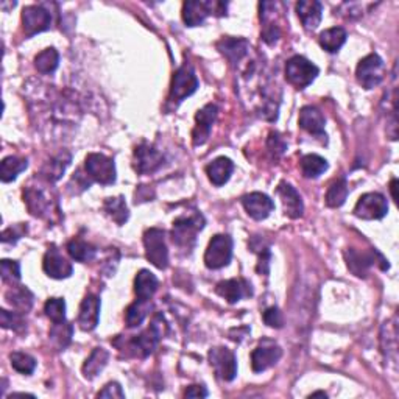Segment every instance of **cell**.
Segmentation results:
<instances>
[{
    "label": "cell",
    "instance_id": "7",
    "mask_svg": "<svg viewBox=\"0 0 399 399\" xmlns=\"http://www.w3.org/2000/svg\"><path fill=\"white\" fill-rule=\"evenodd\" d=\"M233 258V239L226 234L214 235L209 242L205 253V263L208 268L219 270L226 267Z\"/></svg>",
    "mask_w": 399,
    "mask_h": 399
},
{
    "label": "cell",
    "instance_id": "8",
    "mask_svg": "<svg viewBox=\"0 0 399 399\" xmlns=\"http://www.w3.org/2000/svg\"><path fill=\"white\" fill-rule=\"evenodd\" d=\"M86 173L89 177L100 182V184H113L116 181V166L111 158L105 157L101 153H89L85 161Z\"/></svg>",
    "mask_w": 399,
    "mask_h": 399
},
{
    "label": "cell",
    "instance_id": "35",
    "mask_svg": "<svg viewBox=\"0 0 399 399\" xmlns=\"http://www.w3.org/2000/svg\"><path fill=\"white\" fill-rule=\"evenodd\" d=\"M300 167L306 178H319L320 175L328 171V161L321 158L320 154H306L301 158Z\"/></svg>",
    "mask_w": 399,
    "mask_h": 399
},
{
    "label": "cell",
    "instance_id": "30",
    "mask_svg": "<svg viewBox=\"0 0 399 399\" xmlns=\"http://www.w3.org/2000/svg\"><path fill=\"white\" fill-rule=\"evenodd\" d=\"M108 359H110V353L105 348H94L91 356L83 363V368H81L86 379H94L106 367Z\"/></svg>",
    "mask_w": 399,
    "mask_h": 399
},
{
    "label": "cell",
    "instance_id": "28",
    "mask_svg": "<svg viewBox=\"0 0 399 399\" xmlns=\"http://www.w3.org/2000/svg\"><path fill=\"white\" fill-rule=\"evenodd\" d=\"M158 280L152 272L148 270H140L134 280V293H136L138 300H150L152 296L157 293L158 290Z\"/></svg>",
    "mask_w": 399,
    "mask_h": 399
},
{
    "label": "cell",
    "instance_id": "16",
    "mask_svg": "<svg viewBox=\"0 0 399 399\" xmlns=\"http://www.w3.org/2000/svg\"><path fill=\"white\" fill-rule=\"evenodd\" d=\"M43 268L47 276H50L53 280H66L73 272L72 263L67 262V259L61 256L59 249L55 245H52L47 249L43 261Z\"/></svg>",
    "mask_w": 399,
    "mask_h": 399
},
{
    "label": "cell",
    "instance_id": "39",
    "mask_svg": "<svg viewBox=\"0 0 399 399\" xmlns=\"http://www.w3.org/2000/svg\"><path fill=\"white\" fill-rule=\"evenodd\" d=\"M72 335H73V326L71 323L67 321L53 323V326L50 329V339L55 342L59 349L66 348L67 344L72 342Z\"/></svg>",
    "mask_w": 399,
    "mask_h": 399
},
{
    "label": "cell",
    "instance_id": "14",
    "mask_svg": "<svg viewBox=\"0 0 399 399\" xmlns=\"http://www.w3.org/2000/svg\"><path fill=\"white\" fill-rule=\"evenodd\" d=\"M282 356V349L272 340H262L258 348L252 353V368L254 373H262L273 365L278 363Z\"/></svg>",
    "mask_w": 399,
    "mask_h": 399
},
{
    "label": "cell",
    "instance_id": "9",
    "mask_svg": "<svg viewBox=\"0 0 399 399\" xmlns=\"http://www.w3.org/2000/svg\"><path fill=\"white\" fill-rule=\"evenodd\" d=\"M389 212L387 198L379 192L362 195L354 208V215L362 220H381Z\"/></svg>",
    "mask_w": 399,
    "mask_h": 399
},
{
    "label": "cell",
    "instance_id": "4",
    "mask_svg": "<svg viewBox=\"0 0 399 399\" xmlns=\"http://www.w3.org/2000/svg\"><path fill=\"white\" fill-rule=\"evenodd\" d=\"M319 67L307 58L295 55L286 63V78L296 89H304L319 75Z\"/></svg>",
    "mask_w": 399,
    "mask_h": 399
},
{
    "label": "cell",
    "instance_id": "5",
    "mask_svg": "<svg viewBox=\"0 0 399 399\" xmlns=\"http://www.w3.org/2000/svg\"><path fill=\"white\" fill-rule=\"evenodd\" d=\"M385 77V63L377 53H370V55L361 59L356 69V78L359 85L365 89H373L379 86Z\"/></svg>",
    "mask_w": 399,
    "mask_h": 399
},
{
    "label": "cell",
    "instance_id": "20",
    "mask_svg": "<svg viewBox=\"0 0 399 399\" xmlns=\"http://www.w3.org/2000/svg\"><path fill=\"white\" fill-rule=\"evenodd\" d=\"M278 195L282 201L284 214H286L290 219H300L304 212V205H303V198L298 194V191H296L292 184L282 181L278 186Z\"/></svg>",
    "mask_w": 399,
    "mask_h": 399
},
{
    "label": "cell",
    "instance_id": "17",
    "mask_svg": "<svg viewBox=\"0 0 399 399\" xmlns=\"http://www.w3.org/2000/svg\"><path fill=\"white\" fill-rule=\"evenodd\" d=\"M242 205L245 208L249 217L258 222L266 220L275 209L273 200L262 192H253L245 195V197L242 198Z\"/></svg>",
    "mask_w": 399,
    "mask_h": 399
},
{
    "label": "cell",
    "instance_id": "15",
    "mask_svg": "<svg viewBox=\"0 0 399 399\" xmlns=\"http://www.w3.org/2000/svg\"><path fill=\"white\" fill-rule=\"evenodd\" d=\"M219 108L214 103H209L206 106H203L201 110L195 116V128L192 131V142L194 145H203L206 144V140L211 136L212 126L215 124V119H217Z\"/></svg>",
    "mask_w": 399,
    "mask_h": 399
},
{
    "label": "cell",
    "instance_id": "31",
    "mask_svg": "<svg viewBox=\"0 0 399 399\" xmlns=\"http://www.w3.org/2000/svg\"><path fill=\"white\" fill-rule=\"evenodd\" d=\"M347 38H348L347 30L342 29V27H334V29H328L321 33L319 43L326 52L335 53L342 49V45L344 43H347Z\"/></svg>",
    "mask_w": 399,
    "mask_h": 399
},
{
    "label": "cell",
    "instance_id": "3",
    "mask_svg": "<svg viewBox=\"0 0 399 399\" xmlns=\"http://www.w3.org/2000/svg\"><path fill=\"white\" fill-rule=\"evenodd\" d=\"M228 3L223 2H200V0H189L182 5V20L187 27H198L205 22L209 15L225 16Z\"/></svg>",
    "mask_w": 399,
    "mask_h": 399
},
{
    "label": "cell",
    "instance_id": "6",
    "mask_svg": "<svg viewBox=\"0 0 399 399\" xmlns=\"http://www.w3.org/2000/svg\"><path fill=\"white\" fill-rule=\"evenodd\" d=\"M145 256L154 267L166 270L168 267V249L166 245V233L159 228L147 229L144 234Z\"/></svg>",
    "mask_w": 399,
    "mask_h": 399
},
{
    "label": "cell",
    "instance_id": "49",
    "mask_svg": "<svg viewBox=\"0 0 399 399\" xmlns=\"http://www.w3.org/2000/svg\"><path fill=\"white\" fill-rule=\"evenodd\" d=\"M396 186H398V180L393 178L390 182V192H391V197H393L395 201H398V195H396Z\"/></svg>",
    "mask_w": 399,
    "mask_h": 399
},
{
    "label": "cell",
    "instance_id": "22",
    "mask_svg": "<svg viewBox=\"0 0 399 399\" xmlns=\"http://www.w3.org/2000/svg\"><path fill=\"white\" fill-rule=\"evenodd\" d=\"M99 317H100V300L99 296L87 293L85 296V300L81 301L80 306V314H78V324L83 331H94L99 324Z\"/></svg>",
    "mask_w": 399,
    "mask_h": 399
},
{
    "label": "cell",
    "instance_id": "47",
    "mask_svg": "<svg viewBox=\"0 0 399 399\" xmlns=\"http://www.w3.org/2000/svg\"><path fill=\"white\" fill-rule=\"evenodd\" d=\"M268 147H270V150L275 152L276 154H282L284 150H286V144H284L278 133H272V134H270Z\"/></svg>",
    "mask_w": 399,
    "mask_h": 399
},
{
    "label": "cell",
    "instance_id": "38",
    "mask_svg": "<svg viewBox=\"0 0 399 399\" xmlns=\"http://www.w3.org/2000/svg\"><path fill=\"white\" fill-rule=\"evenodd\" d=\"M348 197V182L344 178L335 180L326 192V205L329 208H340Z\"/></svg>",
    "mask_w": 399,
    "mask_h": 399
},
{
    "label": "cell",
    "instance_id": "19",
    "mask_svg": "<svg viewBox=\"0 0 399 399\" xmlns=\"http://www.w3.org/2000/svg\"><path fill=\"white\" fill-rule=\"evenodd\" d=\"M24 203L29 208V211L35 217H49L52 212V200L47 197L43 189L29 186L24 189Z\"/></svg>",
    "mask_w": 399,
    "mask_h": 399
},
{
    "label": "cell",
    "instance_id": "45",
    "mask_svg": "<svg viewBox=\"0 0 399 399\" xmlns=\"http://www.w3.org/2000/svg\"><path fill=\"white\" fill-rule=\"evenodd\" d=\"M25 233H27V225H24V223H19V225L6 228V229H3V233H2V242L3 243H15L20 238H22Z\"/></svg>",
    "mask_w": 399,
    "mask_h": 399
},
{
    "label": "cell",
    "instance_id": "48",
    "mask_svg": "<svg viewBox=\"0 0 399 399\" xmlns=\"http://www.w3.org/2000/svg\"><path fill=\"white\" fill-rule=\"evenodd\" d=\"M186 398H206L208 396V390L203 387V385H191L186 391H184Z\"/></svg>",
    "mask_w": 399,
    "mask_h": 399
},
{
    "label": "cell",
    "instance_id": "26",
    "mask_svg": "<svg viewBox=\"0 0 399 399\" xmlns=\"http://www.w3.org/2000/svg\"><path fill=\"white\" fill-rule=\"evenodd\" d=\"M233 171H234L233 161L225 157L214 159L211 164L206 166V175L214 186H223L225 182H228V180L231 178Z\"/></svg>",
    "mask_w": 399,
    "mask_h": 399
},
{
    "label": "cell",
    "instance_id": "36",
    "mask_svg": "<svg viewBox=\"0 0 399 399\" xmlns=\"http://www.w3.org/2000/svg\"><path fill=\"white\" fill-rule=\"evenodd\" d=\"M67 253L71 254L73 261L78 262H89L96 256V248L91 243H87L81 239H72L67 243Z\"/></svg>",
    "mask_w": 399,
    "mask_h": 399
},
{
    "label": "cell",
    "instance_id": "41",
    "mask_svg": "<svg viewBox=\"0 0 399 399\" xmlns=\"http://www.w3.org/2000/svg\"><path fill=\"white\" fill-rule=\"evenodd\" d=\"M44 312L53 323L66 321V303L63 298H50L44 304Z\"/></svg>",
    "mask_w": 399,
    "mask_h": 399
},
{
    "label": "cell",
    "instance_id": "29",
    "mask_svg": "<svg viewBox=\"0 0 399 399\" xmlns=\"http://www.w3.org/2000/svg\"><path fill=\"white\" fill-rule=\"evenodd\" d=\"M6 301H8L13 307H15L17 312L20 314H27L33 306V300H35V296L30 292L27 287H15L13 286L8 292L5 295Z\"/></svg>",
    "mask_w": 399,
    "mask_h": 399
},
{
    "label": "cell",
    "instance_id": "1",
    "mask_svg": "<svg viewBox=\"0 0 399 399\" xmlns=\"http://www.w3.org/2000/svg\"><path fill=\"white\" fill-rule=\"evenodd\" d=\"M205 226V219L201 214L182 215L173 222L172 240L175 245L186 253H191L197 242V234Z\"/></svg>",
    "mask_w": 399,
    "mask_h": 399
},
{
    "label": "cell",
    "instance_id": "27",
    "mask_svg": "<svg viewBox=\"0 0 399 399\" xmlns=\"http://www.w3.org/2000/svg\"><path fill=\"white\" fill-rule=\"evenodd\" d=\"M71 161H72L71 153L67 152L58 153L57 157H53L49 162H45L44 167L41 168V177L49 182L58 181L61 177H63L66 168L69 167Z\"/></svg>",
    "mask_w": 399,
    "mask_h": 399
},
{
    "label": "cell",
    "instance_id": "34",
    "mask_svg": "<svg viewBox=\"0 0 399 399\" xmlns=\"http://www.w3.org/2000/svg\"><path fill=\"white\" fill-rule=\"evenodd\" d=\"M29 167V161L19 157H6L0 164V178L3 182L15 181L19 173H22Z\"/></svg>",
    "mask_w": 399,
    "mask_h": 399
},
{
    "label": "cell",
    "instance_id": "21",
    "mask_svg": "<svg viewBox=\"0 0 399 399\" xmlns=\"http://www.w3.org/2000/svg\"><path fill=\"white\" fill-rule=\"evenodd\" d=\"M347 263L348 268L359 278H365L368 273V270L375 266L376 258L379 256V253L376 249H371V252H359L356 248H348L347 252Z\"/></svg>",
    "mask_w": 399,
    "mask_h": 399
},
{
    "label": "cell",
    "instance_id": "24",
    "mask_svg": "<svg viewBox=\"0 0 399 399\" xmlns=\"http://www.w3.org/2000/svg\"><path fill=\"white\" fill-rule=\"evenodd\" d=\"M217 50L231 64H238L249 50V43L243 38H223L217 43Z\"/></svg>",
    "mask_w": 399,
    "mask_h": 399
},
{
    "label": "cell",
    "instance_id": "32",
    "mask_svg": "<svg viewBox=\"0 0 399 399\" xmlns=\"http://www.w3.org/2000/svg\"><path fill=\"white\" fill-rule=\"evenodd\" d=\"M103 211L106 212L108 217L113 222H116L117 225H125V222L130 217L128 212L126 203L124 197H111L103 201Z\"/></svg>",
    "mask_w": 399,
    "mask_h": 399
},
{
    "label": "cell",
    "instance_id": "46",
    "mask_svg": "<svg viewBox=\"0 0 399 399\" xmlns=\"http://www.w3.org/2000/svg\"><path fill=\"white\" fill-rule=\"evenodd\" d=\"M97 398H125L124 390H122L120 384L117 382H110L106 384L103 390H100L97 393Z\"/></svg>",
    "mask_w": 399,
    "mask_h": 399
},
{
    "label": "cell",
    "instance_id": "13",
    "mask_svg": "<svg viewBox=\"0 0 399 399\" xmlns=\"http://www.w3.org/2000/svg\"><path fill=\"white\" fill-rule=\"evenodd\" d=\"M52 15L41 5H29L22 10V25L27 36L50 29Z\"/></svg>",
    "mask_w": 399,
    "mask_h": 399
},
{
    "label": "cell",
    "instance_id": "12",
    "mask_svg": "<svg viewBox=\"0 0 399 399\" xmlns=\"http://www.w3.org/2000/svg\"><path fill=\"white\" fill-rule=\"evenodd\" d=\"M133 161L134 171L140 175H148L157 172L158 168L162 167V164H164V157H162V153L157 150L153 145L144 142V144L134 148Z\"/></svg>",
    "mask_w": 399,
    "mask_h": 399
},
{
    "label": "cell",
    "instance_id": "23",
    "mask_svg": "<svg viewBox=\"0 0 399 399\" xmlns=\"http://www.w3.org/2000/svg\"><path fill=\"white\" fill-rule=\"evenodd\" d=\"M324 120L321 111L315 106H304L300 113V126L304 131H307L314 136L326 138V131H324Z\"/></svg>",
    "mask_w": 399,
    "mask_h": 399
},
{
    "label": "cell",
    "instance_id": "44",
    "mask_svg": "<svg viewBox=\"0 0 399 399\" xmlns=\"http://www.w3.org/2000/svg\"><path fill=\"white\" fill-rule=\"evenodd\" d=\"M263 321H266L267 326L270 328H276V329H280L282 328V324H284V319H282V314H281V310L276 307V306H272V307H268L266 312H263Z\"/></svg>",
    "mask_w": 399,
    "mask_h": 399
},
{
    "label": "cell",
    "instance_id": "2",
    "mask_svg": "<svg viewBox=\"0 0 399 399\" xmlns=\"http://www.w3.org/2000/svg\"><path fill=\"white\" fill-rule=\"evenodd\" d=\"M162 328H166V323L162 320L161 315H157L153 319L150 328L142 331L139 335H134L131 340H128L126 347L130 348L133 356L136 357H148L154 349H157L158 343L162 337Z\"/></svg>",
    "mask_w": 399,
    "mask_h": 399
},
{
    "label": "cell",
    "instance_id": "43",
    "mask_svg": "<svg viewBox=\"0 0 399 399\" xmlns=\"http://www.w3.org/2000/svg\"><path fill=\"white\" fill-rule=\"evenodd\" d=\"M2 266V280L6 284H15L20 280V266L16 261L3 259L0 262Z\"/></svg>",
    "mask_w": 399,
    "mask_h": 399
},
{
    "label": "cell",
    "instance_id": "50",
    "mask_svg": "<svg viewBox=\"0 0 399 399\" xmlns=\"http://www.w3.org/2000/svg\"><path fill=\"white\" fill-rule=\"evenodd\" d=\"M317 396H321V398H326L328 395H326V393H324V391H315V393H312V395H310L309 398H317Z\"/></svg>",
    "mask_w": 399,
    "mask_h": 399
},
{
    "label": "cell",
    "instance_id": "11",
    "mask_svg": "<svg viewBox=\"0 0 399 399\" xmlns=\"http://www.w3.org/2000/svg\"><path fill=\"white\" fill-rule=\"evenodd\" d=\"M209 363L214 368L215 375L220 377L222 381L231 382L235 375H238V361H235V356L233 351H229L228 348H212L209 351Z\"/></svg>",
    "mask_w": 399,
    "mask_h": 399
},
{
    "label": "cell",
    "instance_id": "25",
    "mask_svg": "<svg viewBox=\"0 0 399 399\" xmlns=\"http://www.w3.org/2000/svg\"><path fill=\"white\" fill-rule=\"evenodd\" d=\"M296 13L307 30H315L321 22L323 5L317 0H301L296 3Z\"/></svg>",
    "mask_w": 399,
    "mask_h": 399
},
{
    "label": "cell",
    "instance_id": "18",
    "mask_svg": "<svg viewBox=\"0 0 399 399\" xmlns=\"http://www.w3.org/2000/svg\"><path fill=\"white\" fill-rule=\"evenodd\" d=\"M215 293L222 298H225L229 304H235L240 301L242 298H248V296L253 295L252 284L242 278H234V280H226L217 284L215 287Z\"/></svg>",
    "mask_w": 399,
    "mask_h": 399
},
{
    "label": "cell",
    "instance_id": "40",
    "mask_svg": "<svg viewBox=\"0 0 399 399\" xmlns=\"http://www.w3.org/2000/svg\"><path fill=\"white\" fill-rule=\"evenodd\" d=\"M10 362H11V367L22 375H31L36 368L35 357H31L30 354L20 353V351H16V353L10 354Z\"/></svg>",
    "mask_w": 399,
    "mask_h": 399
},
{
    "label": "cell",
    "instance_id": "42",
    "mask_svg": "<svg viewBox=\"0 0 399 399\" xmlns=\"http://www.w3.org/2000/svg\"><path fill=\"white\" fill-rule=\"evenodd\" d=\"M0 321H2V328L20 331L25 328V321L20 312H10V310L2 309L0 310Z\"/></svg>",
    "mask_w": 399,
    "mask_h": 399
},
{
    "label": "cell",
    "instance_id": "10",
    "mask_svg": "<svg viewBox=\"0 0 399 399\" xmlns=\"http://www.w3.org/2000/svg\"><path fill=\"white\" fill-rule=\"evenodd\" d=\"M198 89V78L191 64H182L180 69L173 73L171 86V100L181 101Z\"/></svg>",
    "mask_w": 399,
    "mask_h": 399
},
{
    "label": "cell",
    "instance_id": "33",
    "mask_svg": "<svg viewBox=\"0 0 399 399\" xmlns=\"http://www.w3.org/2000/svg\"><path fill=\"white\" fill-rule=\"evenodd\" d=\"M152 309L150 300H136L133 304H130L125 312V321L128 328H138L145 320Z\"/></svg>",
    "mask_w": 399,
    "mask_h": 399
},
{
    "label": "cell",
    "instance_id": "37",
    "mask_svg": "<svg viewBox=\"0 0 399 399\" xmlns=\"http://www.w3.org/2000/svg\"><path fill=\"white\" fill-rule=\"evenodd\" d=\"M59 64V55L58 52L53 49V47H49V49L43 50L41 53H38L35 58V67L39 73H53L57 71V67Z\"/></svg>",
    "mask_w": 399,
    "mask_h": 399
}]
</instances>
